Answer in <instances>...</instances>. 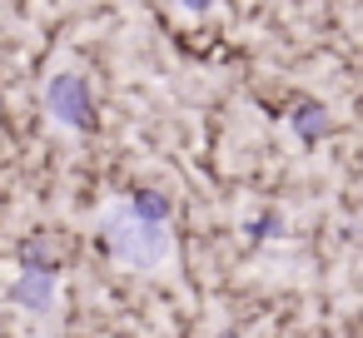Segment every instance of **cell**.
<instances>
[{
    "instance_id": "obj_1",
    "label": "cell",
    "mask_w": 363,
    "mask_h": 338,
    "mask_svg": "<svg viewBox=\"0 0 363 338\" xmlns=\"http://www.w3.org/2000/svg\"><path fill=\"white\" fill-rule=\"evenodd\" d=\"M169 204L160 194H135L130 204H115L105 214V244L120 264H135V269H155L164 254H169Z\"/></svg>"
},
{
    "instance_id": "obj_2",
    "label": "cell",
    "mask_w": 363,
    "mask_h": 338,
    "mask_svg": "<svg viewBox=\"0 0 363 338\" xmlns=\"http://www.w3.org/2000/svg\"><path fill=\"white\" fill-rule=\"evenodd\" d=\"M45 105H50V115H55L60 125H70V130L90 125V90H85V80L70 75V70L50 75V85H45Z\"/></svg>"
},
{
    "instance_id": "obj_3",
    "label": "cell",
    "mask_w": 363,
    "mask_h": 338,
    "mask_svg": "<svg viewBox=\"0 0 363 338\" xmlns=\"http://www.w3.org/2000/svg\"><path fill=\"white\" fill-rule=\"evenodd\" d=\"M50 293H55V274H45V269H26V278L11 283V298H21L30 308H45Z\"/></svg>"
},
{
    "instance_id": "obj_4",
    "label": "cell",
    "mask_w": 363,
    "mask_h": 338,
    "mask_svg": "<svg viewBox=\"0 0 363 338\" xmlns=\"http://www.w3.org/2000/svg\"><path fill=\"white\" fill-rule=\"evenodd\" d=\"M294 130H298L303 140H318V135H323V110H318V105H303V110L294 115Z\"/></svg>"
},
{
    "instance_id": "obj_5",
    "label": "cell",
    "mask_w": 363,
    "mask_h": 338,
    "mask_svg": "<svg viewBox=\"0 0 363 338\" xmlns=\"http://www.w3.org/2000/svg\"><path fill=\"white\" fill-rule=\"evenodd\" d=\"M184 6H209V0H184Z\"/></svg>"
}]
</instances>
